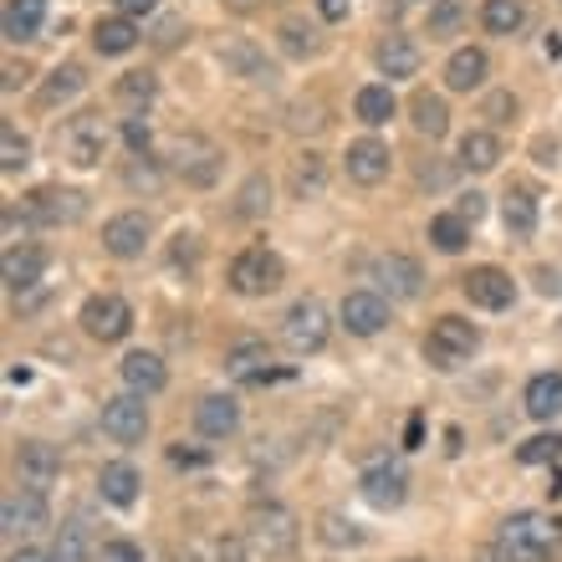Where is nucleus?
<instances>
[{
	"instance_id": "nucleus-1",
	"label": "nucleus",
	"mask_w": 562,
	"mask_h": 562,
	"mask_svg": "<svg viewBox=\"0 0 562 562\" xmlns=\"http://www.w3.org/2000/svg\"><path fill=\"white\" fill-rule=\"evenodd\" d=\"M562 527L542 512H512L502 521V532H496V552L506 562H548L552 548H558Z\"/></svg>"
},
{
	"instance_id": "nucleus-2",
	"label": "nucleus",
	"mask_w": 562,
	"mask_h": 562,
	"mask_svg": "<svg viewBox=\"0 0 562 562\" xmlns=\"http://www.w3.org/2000/svg\"><path fill=\"white\" fill-rule=\"evenodd\" d=\"M475 348H481V327L471 317H460V312H445V317H435V327H429V338H425V363L450 373L460 363H471Z\"/></svg>"
},
{
	"instance_id": "nucleus-3",
	"label": "nucleus",
	"mask_w": 562,
	"mask_h": 562,
	"mask_svg": "<svg viewBox=\"0 0 562 562\" xmlns=\"http://www.w3.org/2000/svg\"><path fill=\"white\" fill-rule=\"evenodd\" d=\"M246 537H251L256 558H292L302 527H296V517L281 502H256L246 512Z\"/></svg>"
},
{
	"instance_id": "nucleus-4",
	"label": "nucleus",
	"mask_w": 562,
	"mask_h": 562,
	"mask_svg": "<svg viewBox=\"0 0 562 562\" xmlns=\"http://www.w3.org/2000/svg\"><path fill=\"white\" fill-rule=\"evenodd\" d=\"M169 169H175L190 190H215L225 175V148L205 134H179L175 154H169Z\"/></svg>"
},
{
	"instance_id": "nucleus-5",
	"label": "nucleus",
	"mask_w": 562,
	"mask_h": 562,
	"mask_svg": "<svg viewBox=\"0 0 562 562\" xmlns=\"http://www.w3.org/2000/svg\"><path fill=\"white\" fill-rule=\"evenodd\" d=\"M327 338H333V317H327V307L317 302V296H296L292 307H286V317H281V342L292 348L296 358H312L323 353Z\"/></svg>"
},
{
	"instance_id": "nucleus-6",
	"label": "nucleus",
	"mask_w": 562,
	"mask_h": 562,
	"mask_svg": "<svg viewBox=\"0 0 562 562\" xmlns=\"http://www.w3.org/2000/svg\"><path fill=\"white\" fill-rule=\"evenodd\" d=\"M231 292L236 296H271L286 281V267H281V256L267 251V246H246V251L231 261Z\"/></svg>"
},
{
	"instance_id": "nucleus-7",
	"label": "nucleus",
	"mask_w": 562,
	"mask_h": 562,
	"mask_svg": "<svg viewBox=\"0 0 562 562\" xmlns=\"http://www.w3.org/2000/svg\"><path fill=\"white\" fill-rule=\"evenodd\" d=\"M215 61L225 67V77H236L246 88H277V77H281L277 61L256 42H246V36H225V42L215 46Z\"/></svg>"
},
{
	"instance_id": "nucleus-8",
	"label": "nucleus",
	"mask_w": 562,
	"mask_h": 562,
	"mask_svg": "<svg viewBox=\"0 0 562 562\" xmlns=\"http://www.w3.org/2000/svg\"><path fill=\"white\" fill-rule=\"evenodd\" d=\"M77 323H82V333H88L92 342H123L134 333V307H128L119 292H98L82 302Z\"/></svg>"
},
{
	"instance_id": "nucleus-9",
	"label": "nucleus",
	"mask_w": 562,
	"mask_h": 562,
	"mask_svg": "<svg viewBox=\"0 0 562 562\" xmlns=\"http://www.w3.org/2000/svg\"><path fill=\"white\" fill-rule=\"evenodd\" d=\"M57 144H61V154H67L72 169H98L103 154H108V128H103L98 113H77V119L61 128Z\"/></svg>"
},
{
	"instance_id": "nucleus-10",
	"label": "nucleus",
	"mask_w": 562,
	"mask_h": 562,
	"mask_svg": "<svg viewBox=\"0 0 562 562\" xmlns=\"http://www.w3.org/2000/svg\"><path fill=\"white\" fill-rule=\"evenodd\" d=\"M358 496H363L373 512H394V506H404V496H409V471H404L400 460H379V465H369V471L358 475Z\"/></svg>"
},
{
	"instance_id": "nucleus-11",
	"label": "nucleus",
	"mask_w": 562,
	"mask_h": 562,
	"mask_svg": "<svg viewBox=\"0 0 562 562\" xmlns=\"http://www.w3.org/2000/svg\"><path fill=\"white\" fill-rule=\"evenodd\" d=\"M148 236H154V221L144 210H119L113 221L103 225V251L113 261H138L148 251Z\"/></svg>"
},
{
	"instance_id": "nucleus-12",
	"label": "nucleus",
	"mask_w": 562,
	"mask_h": 562,
	"mask_svg": "<svg viewBox=\"0 0 562 562\" xmlns=\"http://www.w3.org/2000/svg\"><path fill=\"white\" fill-rule=\"evenodd\" d=\"M460 292H465V302L481 312H506L517 302V281L506 277L502 267H471L460 277Z\"/></svg>"
},
{
	"instance_id": "nucleus-13",
	"label": "nucleus",
	"mask_w": 562,
	"mask_h": 562,
	"mask_svg": "<svg viewBox=\"0 0 562 562\" xmlns=\"http://www.w3.org/2000/svg\"><path fill=\"white\" fill-rule=\"evenodd\" d=\"M103 435L119 445H138L148 435V404L144 394H113L103 400Z\"/></svg>"
},
{
	"instance_id": "nucleus-14",
	"label": "nucleus",
	"mask_w": 562,
	"mask_h": 562,
	"mask_svg": "<svg viewBox=\"0 0 562 562\" xmlns=\"http://www.w3.org/2000/svg\"><path fill=\"white\" fill-rule=\"evenodd\" d=\"M338 323L353 333V338H373V333H384L389 327V302L384 292H369V286H358L338 302Z\"/></svg>"
},
{
	"instance_id": "nucleus-15",
	"label": "nucleus",
	"mask_w": 562,
	"mask_h": 562,
	"mask_svg": "<svg viewBox=\"0 0 562 562\" xmlns=\"http://www.w3.org/2000/svg\"><path fill=\"white\" fill-rule=\"evenodd\" d=\"M373 281H379V292L389 296V302H409V296L425 292V271H419L415 256L404 251H389L373 261Z\"/></svg>"
},
{
	"instance_id": "nucleus-16",
	"label": "nucleus",
	"mask_w": 562,
	"mask_h": 562,
	"mask_svg": "<svg viewBox=\"0 0 562 562\" xmlns=\"http://www.w3.org/2000/svg\"><path fill=\"white\" fill-rule=\"evenodd\" d=\"M26 210L36 225H77L88 215V194L61 190V184H42V190L26 200Z\"/></svg>"
},
{
	"instance_id": "nucleus-17",
	"label": "nucleus",
	"mask_w": 562,
	"mask_h": 562,
	"mask_svg": "<svg viewBox=\"0 0 562 562\" xmlns=\"http://www.w3.org/2000/svg\"><path fill=\"white\" fill-rule=\"evenodd\" d=\"M342 169L353 184H384L389 169H394V154H389L384 138H353L348 154H342Z\"/></svg>"
},
{
	"instance_id": "nucleus-18",
	"label": "nucleus",
	"mask_w": 562,
	"mask_h": 562,
	"mask_svg": "<svg viewBox=\"0 0 562 562\" xmlns=\"http://www.w3.org/2000/svg\"><path fill=\"white\" fill-rule=\"evenodd\" d=\"M0 527H5V537H26V532H42V527H52V512H46V496L42 491H11L5 496V506H0Z\"/></svg>"
},
{
	"instance_id": "nucleus-19",
	"label": "nucleus",
	"mask_w": 562,
	"mask_h": 562,
	"mask_svg": "<svg viewBox=\"0 0 562 562\" xmlns=\"http://www.w3.org/2000/svg\"><path fill=\"white\" fill-rule=\"evenodd\" d=\"M15 475H21V486L26 491H42L61 475V450L57 445H46V440H26L21 450H15Z\"/></svg>"
},
{
	"instance_id": "nucleus-20",
	"label": "nucleus",
	"mask_w": 562,
	"mask_h": 562,
	"mask_svg": "<svg viewBox=\"0 0 562 562\" xmlns=\"http://www.w3.org/2000/svg\"><path fill=\"white\" fill-rule=\"evenodd\" d=\"M194 429H200L205 440H231V435L240 429L236 394H205V400L194 404Z\"/></svg>"
},
{
	"instance_id": "nucleus-21",
	"label": "nucleus",
	"mask_w": 562,
	"mask_h": 562,
	"mask_svg": "<svg viewBox=\"0 0 562 562\" xmlns=\"http://www.w3.org/2000/svg\"><path fill=\"white\" fill-rule=\"evenodd\" d=\"M225 379L236 384H267L271 379V348L261 338H240L231 353H225Z\"/></svg>"
},
{
	"instance_id": "nucleus-22",
	"label": "nucleus",
	"mask_w": 562,
	"mask_h": 562,
	"mask_svg": "<svg viewBox=\"0 0 562 562\" xmlns=\"http://www.w3.org/2000/svg\"><path fill=\"white\" fill-rule=\"evenodd\" d=\"M419 46L404 36V31H394V36H384V42L373 46V67L389 77V82H404V77H415L419 72Z\"/></svg>"
},
{
	"instance_id": "nucleus-23",
	"label": "nucleus",
	"mask_w": 562,
	"mask_h": 562,
	"mask_svg": "<svg viewBox=\"0 0 562 562\" xmlns=\"http://www.w3.org/2000/svg\"><path fill=\"white\" fill-rule=\"evenodd\" d=\"M486 77H491V57L481 46H460V52H450V61H445V88L450 92L486 88Z\"/></svg>"
},
{
	"instance_id": "nucleus-24",
	"label": "nucleus",
	"mask_w": 562,
	"mask_h": 562,
	"mask_svg": "<svg viewBox=\"0 0 562 562\" xmlns=\"http://www.w3.org/2000/svg\"><path fill=\"white\" fill-rule=\"evenodd\" d=\"M123 384H128V394H144V400H154L164 384H169V369H164L159 353H144V348H134V353L119 363Z\"/></svg>"
},
{
	"instance_id": "nucleus-25",
	"label": "nucleus",
	"mask_w": 562,
	"mask_h": 562,
	"mask_svg": "<svg viewBox=\"0 0 562 562\" xmlns=\"http://www.w3.org/2000/svg\"><path fill=\"white\" fill-rule=\"evenodd\" d=\"M456 164L460 169H471V175H486V169L502 164V138L491 134V128H471V134H460Z\"/></svg>"
},
{
	"instance_id": "nucleus-26",
	"label": "nucleus",
	"mask_w": 562,
	"mask_h": 562,
	"mask_svg": "<svg viewBox=\"0 0 562 562\" xmlns=\"http://www.w3.org/2000/svg\"><path fill=\"white\" fill-rule=\"evenodd\" d=\"M0 271H5V286H11V292H31L46 271V251L42 246H5Z\"/></svg>"
},
{
	"instance_id": "nucleus-27",
	"label": "nucleus",
	"mask_w": 562,
	"mask_h": 562,
	"mask_svg": "<svg viewBox=\"0 0 562 562\" xmlns=\"http://www.w3.org/2000/svg\"><path fill=\"white\" fill-rule=\"evenodd\" d=\"M98 496H103L108 506L128 512V506L138 502V471L128 465V460H108L103 471H98Z\"/></svg>"
},
{
	"instance_id": "nucleus-28",
	"label": "nucleus",
	"mask_w": 562,
	"mask_h": 562,
	"mask_svg": "<svg viewBox=\"0 0 562 562\" xmlns=\"http://www.w3.org/2000/svg\"><path fill=\"white\" fill-rule=\"evenodd\" d=\"M409 128H415L419 138H429V144L450 134V108H445L440 92H415V98H409Z\"/></svg>"
},
{
	"instance_id": "nucleus-29",
	"label": "nucleus",
	"mask_w": 562,
	"mask_h": 562,
	"mask_svg": "<svg viewBox=\"0 0 562 562\" xmlns=\"http://www.w3.org/2000/svg\"><path fill=\"white\" fill-rule=\"evenodd\" d=\"M92 46L103 52V57H128L138 46V21H128V15H98V26H92Z\"/></svg>"
},
{
	"instance_id": "nucleus-30",
	"label": "nucleus",
	"mask_w": 562,
	"mask_h": 562,
	"mask_svg": "<svg viewBox=\"0 0 562 562\" xmlns=\"http://www.w3.org/2000/svg\"><path fill=\"white\" fill-rule=\"evenodd\" d=\"M521 404L532 419H558L562 415V373H532L521 389Z\"/></svg>"
},
{
	"instance_id": "nucleus-31",
	"label": "nucleus",
	"mask_w": 562,
	"mask_h": 562,
	"mask_svg": "<svg viewBox=\"0 0 562 562\" xmlns=\"http://www.w3.org/2000/svg\"><path fill=\"white\" fill-rule=\"evenodd\" d=\"M394 113H400V103H394V88H389V82H369V88H358L353 119L363 123V128H384Z\"/></svg>"
},
{
	"instance_id": "nucleus-32",
	"label": "nucleus",
	"mask_w": 562,
	"mask_h": 562,
	"mask_svg": "<svg viewBox=\"0 0 562 562\" xmlns=\"http://www.w3.org/2000/svg\"><path fill=\"white\" fill-rule=\"evenodd\" d=\"M502 225H506V236L512 240H532L537 236V194L532 190H506Z\"/></svg>"
},
{
	"instance_id": "nucleus-33",
	"label": "nucleus",
	"mask_w": 562,
	"mask_h": 562,
	"mask_svg": "<svg viewBox=\"0 0 562 562\" xmlns=\"http://www.w3.org/2000/svg\"><path fill=\"white\" fill-rule=\"evenodd\" d=\"M292 200H317V194L327 190V159L323 154H312V148H302L292 159Z\"/></svg>"
},
{
	"instance_id": "nucleus-34",
	"label": "nucleus",
	"mask_w": 562,
	"mask_h": 562,
	"mask_svg": "<svg viewBox=\"0 0 562 562\" xmlns=\"http://www.w3.org/2000/svg\"><path fill=\"white\" fill-rule=\"evenodd\" d=\"M82 82H88V77H82V67H77V61H61V67H52V72H46L42 88H36V103H42V108L72 103L77 92H82Z\"/></svg>"
},
{
	"instance_id": "nucleus-35",
	"label": "nucleus",
	"mask_w": 562,
	"mask_h": 562,
	"mask_svg": "<svg viewBox=\"0 0 562 562\" xmlns=\"http://www.w3.org/2000/svg\"><path fill=\"white\" fill-rule=\"evenodd\" d=\"M52 558H57V562H88V558H98V548H92V527H88V517H67V521H61Z\"/></svg>"
},
{
	"instance_id": "nucleus-36",
	"label": "nucleus",
	"mask_w": 562,
	"mask_h": 562,
	"mask_svg": "<svg viewBox=\"0 0 562 562\" xmlns=\"http://www.w3.org/2000/svg\"><path fill=\"white\" fill-rule=\"evenodd\" d=\"M481 26L491 36H517L527 26V0H481Z\"/></svg>"
},
{
	"instance_id": "nucleus-37",
	"label": "nucleus",
	"mask_w": 562,
	"mask_h": 562,
	"mask_svg": "<svg viewBox=\"0 0 562 562\" xmlns=\"http://www.w3.org/2000/svg\"><path fill=\"white\" fill-rule=\"evenodd\" d=\"M46 21V0H5V36L11 42H31Z\"/></svg>"
},
{
	"instance_id": "nucleus-38",
	"label": "nucleus",
	"mask_w": 562,
	"mask_h": 562,
	"mask_svg": "<svg viewBox=\"0 0 562 562\" xmlns=\"http://www.w3.org/2000/svg\"><path fill=\"white\" fill-rule=\"evenodd\" d=\"M113 98H119L123 108L144 113V108L159 98V77H154V72H123L119 82H113Z\"/></svg>"
},
{
	"instance_id": "nucleus-39",
	"label": "nucleus",
	"mask_w": 562,
	"mask_h": 562,
	"mask_svg": "<svg viewBox=\"0 0 562 562\" xmlns=\"http://www.w3.org/2000/svg\"><path fill=\"white\" fill-rule=\"evenodd\" d=\"M271 210V179L267 175H251L246 184H240V194H236V205H231V215L236 221H261Z\"/></svg>"
},
{
	"instance_id": "nucleus-40",
	"label": "nucleus",
	"mask_w": 562,
	"mask_h": 562,
	"mask_svg": "<svg viewBox=\"0 0 562 562\" xmlns=\"http://www.w3.org/2000/svg\"><path fill=\"white\" fill-rule=\"evenodd\" d=\"M465 240H471V225L460 221V215H435V221H429V246H435V251L460 256Z\"/></svg>"
},
{
	"instance_id": "nucleus-41",
	"label": "nucleus",
	"mask_w": 562,
	"mask_h": 562,
	"mask_svg": "<svg viewBox=\"0 0 562 562\" xmlns=\"http://www.w3.org/2000/svg\"><path fill=\"white\" fill-rule=\"evenodd\" d=\"M277 42H281V52H286V57H312V52H317V26H307V21H296V15H286V21H281L277 26Z\"/></svg>"
},
{
	"instance_id": "nucleus-42",
	"label": "nucleus",
	"mask_w": 562,
	"mask_h": 562,
	"mask_svg": "<svg viewBox=\"0 0 562 562\" xmlns=\"http://www.w3.org/2000/svg\"><path fill=\"white\" fill-rule=\"evenodd\" d=\"M317 537H323L327 548H363V527H358V521H348L342 512H323Z\"/></svg>"
},
{
	"instance_id": "nucleus-43",
	"label": "nucleus",
	"mask_w": 562,
	"mask_h": 562,
	"mask_svg": "<svg viewBox=\"0 0 562 562\" xmlns=\"http://www.w3.org/2000/svg\"><path fill=\"white\" fill-rule=\"evenodd\" d=\"M31 164V144L15 134V123H0V169L5 175H21Z\"/></svg>"
},
{
	"instance_id": "nucleus-44",
	"label": "nucleus",
	"mask_w": 562,
	"mask_h": 562,
	"mask_svg": "<svg viewBox=\"0 0 562 562\" xmlns=\"http://www.w3.org/2000/svg\"><path fill=\"white\" fill-rule=\"evenodd\" d=\"M465 26V0H429V36H456Z\"/></svg>"
},
{
	"instance_id": "nucleus-45",
	"label": "nucleus",
	"mask_w": 562,
	"mask_h": 562,
	"mask_svg": "<svg viewBox=\"0 0 562 562\" xmlns=\"http://www.w3.org/2000/svg\"><path fill=\"white\" fill-rule=\"evenodd\" d=\"M558 456H562V435H532L527 445H517L521 465H552Z\"/></svg>"
},
{
	"instance_id": "nucleus-46",
	"label": "nucleus",
	"mask_w": 562,
	"mask_h": 562,
	"mask_svg": "<svg viewBox=\"0 0 562 562\" xmlns=\"http://www.w3.org/2000/svg\"><path fill=\"white\" fill-rule=\"evenodd\" d=\"M92 562H144V548L128 542V537H108V542H98V558Z\"/></svg>"
},
{
	"instance_id": "nucleus-47",
	"label": "nucleus",
	"mask_w": 562,
	"mask_h": 562,
	"mask_svg": "<svg viewBox=\"0 0 562 562\" xmlns=\"http://www.w3.org/2000/svg\"><path fill=\"white\" fill-rule=\"evenodd\" d=\"M123 144H128V154H134V159H144L148 148H154V128L144 123V113H134V119L123 123Z\"/></svg>"
},
{
	"instance_id": "nucleus-48",
	"label": "nucleus",
	"mask_w": 562,
	"mask_h": 562,
	"mask_svg": "<svg viewBox=\"0 0 562 562\" xmlns=\"http://www.w3.org/2000/svg\"><path fill=\"white\" fill-rule=\"evenodd\" d=\"M184 36H190V26H184V15H164L159 26H154V36H148V42L159 46V52H175V46L184 42Z\"/></svg>"
},
{
	"instance_id": "nucleus-49",
	"label": "nucleus",
	"mask_w": 562,
	"mask_h": 562,
	"mask_svg": "<svg viewBox=\"0 0 562 562\" xmlns=\"http://www.w3.org/2000/svg\"><path fill=\"white\" fill-rule=\"evenodd\" d=\"M221 562H256L251 537L236 532V537H221Z\"/></svg>"
},
{
	"instance_id": "nucleus-50",
	"label": "nucleus",
	"mask_w": 562,
	"mask_h": 562,
	"mask_svg": "<svg viewBox=\"0 0 562 562\" xmlns=\"http://www.w3.org/2000/svg\"><path fill=\"white\" fill-rule=\"evenodd\" d=\"M128 184H134V190H154V184H159V164L148 159V154L144 159H134L128 164Z\"/></svg>"
},
{
	"instance_id": "nucleus-51",
	"label": "nucleus",
	"mask_w": 562,
	"mask_h": 562,
	"mask_svg": "<svg viewBox=\"0 0 562 562\" xmlns=\"http://www.w3.org/2000/svg\"><path fill=\"white\" fill-rule=\"evenodd\" d=\"M486 119L491 123H512V119H517V98H512V92H491V98H486Z\"/></svg>"
},
{
	"instance_id": "nucleus-52",
	"label": "nucleus",
	"mask_w": 562,
	"mask_h": 562,
	"mask_svg": "<svg viewBox=\"0 0 562 562\" xmlns=\"http://www.w3.org/2000/svg\"><path fill=\"white\" fill-rule=\"evenodd\" d=\"M194 256H200V240L179 231V236H175V251H169V261H175V267H194Z\"/></svg>"
},
{
	"instance_id": "nucleus-53",
	"label": "nucleus",
	"mask_w": 562,
	"mask_h": 562,
	"mask_svg": "<svg viewBox=\"0 0 562 562\" xmlns=\"http://www.w3.org/2000/svg\"><path fill=\"white\" fill-rule=\"evenodd\" d=\"M456 215H460V221H465V225H475V221H481V215H486V194H460V205H456Z\"/></svg>"
},
{
	"instance_id": "nucleus-54",
	"label": "nucleus",
	"mask_w": 562,
	"mask_h": 562,
	"mask_svg": "<svg viewBox=\"0 0 562 562\" xmlns=\"http://www.w3.org/2000/svg\"><path fill=\"white\" fill-rule=\"evenodd\" d=\"M419 184H429V190H445V184H450V169H440V164H419Z\"/></svg>"
},
{
	"instance_id": "nucleus-55",
	"label": "nucleus",
	"mask_w": 562,
	"mask_h": 562,
	"mask_svg": "<svg viewBox=\"0 0 562 562\" xmlns=\"http://www.w3.org/2000/svg\"><path fill=\"white\" fill-rule=\"evenodd\" d=\"M348 11H353V0H317L323 21H348Z\"/></svg>"
},
{
	"instance_id": "nucleus-56",
	"label": "nucleus",
	"mask_w": 562,
	"mask_h": 562,
	"mask_svg": "<svg viewBox=\"0 0 562 562\" xmlns=\"http://www.w3.org/2000/svg\"><path fill=\"white\" fill-rule=\"evenodd\" d=\"M154 5H159V0H113V11H119V15H128V21H138V15H148V11H154Z\"/></svg>"
},
{
	"instance_id": "nucleus-57",
	"label": "nucleus",
	"mask_w": 562,
	"mask_h": 562,
	"mask_svg": "<svg viewBox=\"0 0 562 562\" xmlns=\"http://www.w3.org/2000/svg\"><path fill=\"white\" fill-rule=\"evenodd\" d=\"M5 562H57V558H52V552H42V548H15Z\"/></svg>"
},
{
	"instance_id": "nucleus-58",
	"label": "nucleus",
	"mask_w": 562,
	"mask_h": 562,
	"mask_svg": "<svg viewBox=\"0 0 562 562\" xmlns=\"http://www.w3.org/2000/svg\"><path fill=\"white\" fill-rule=\"evenodd\" d=\"M419 440H425V419H409V429H404V450H419Z\"/></svg>"
},
{
	"instance_id": "nucleus-59",
	"label": "nucleus",
	"mask_w": 562,
	"mask_h": 562,
	"mask_svg": "<svg viewBox=\"0 0 562 562\" xmlns=\"http://www.w3.org/2000/svg\"><path fill=\"white\" fill-rule=\"evenodd\" d=\"M169 460H175V465H205V456H200V450H184V445H175Z\"/></svg>"
},
{
	"instance_id": "nucleus-60",
	"label": "nucleus",
	"mask_w": 562,
	"mask_h": 562,
	"mask_svg": "<svg viewBox=\"0 0 562 562\" xmlns=\"http://www.w3.org/2000/svg\"><path fill=\"white\" fill-rule=\"evenodd\" d=\"M548 57H552V61L562 57V36H558V31H552V36H548Z\"/></svg>"
},
{
	"instance_id": "nucleus-61",
	"label": "nucleus",
	"mask_w": 562,
	"mask_h": 562,
	"mask_svg": "<svg viewBox=\"0 0 562 562\" xmlns=\"http://www.w3.org/2000/svg\"><path fill=\"white\" fill-rule=\"evenodd\" d=\"M225 5H231V11H251L256 0H225Z\"/></svg>"
},
{
	"instance_id": "nucleus-62",
	"label": "nucleus",
	"mask_w": 562,
	"mask_h": 562,
	"mask_svg": "<svg viewBox=\"0 0 562 562\" xmlns=\"http://www.w3.org/2000/svg\"><path fill=\"white\" fill-rule=\"evenodd\" d=\"M409 562H425V558H409Z\"/></svg>"
}]
</instances>
